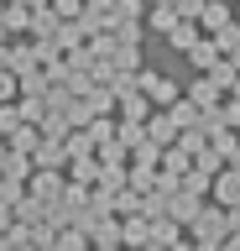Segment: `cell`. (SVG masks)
Returning <instances> with one entry per match:
<instances>
[{
    "label": "cell",
    "mask_w": 240,
    "mask_h": 251,
    "mask_svg": "<svg viewBox=\"0 0 240 251\" xmlns=\"http://www.w3.org/2000/svg\"><path fill=\"white\" fill-rule=\"evenodd\" d=\"M230 168H235V173H240V152H230Z\"/></svg>",
    "instance_id": "16"
},
{
    "label": "cell",
    "mask_w": 240,
    "mask_h": 251,
    "mask_svg": "<svg viewBox=\"0 0 240 251\" xmlns=\"http://www.w3.org/2000/svg\"><path fill=\"white\" fill-rule=\"evenodd\" d=\"M204 78H209V84H214V89L224 94V89H235V78H240V68H235V63H214V68H209Z\"/></svg>",
    "instance_id": "6"
},
{
    "label": "cell",
    "mask_w": 240,
    "mask_h": 251,
    "mask_svg": "<svg viewBox=\"0 0 240 251\" xmlns=\"http://www.w3.org/2000/svg\"><path fill=\"white\" fill-rule=\"evenodd\" d=\"M219 251H240V235H224V241H219Z\"/></svg>",
    "instance_id": "15"
},
{
    "label": "cell",
    "mask_w": 240,
    "mask_h": 251,
    "mask_svg": "<svg viewBox=\"0 0 240 251\" xmlns=\"http://www.w3.org/2000/svg\"><path fill=\"white\" fill-rule=\"evenodd\" d=\"M198 21H204L209 31H219V26H230L235 16H230V5H224V0H204V11H198Z\"/></svg>",
    "instance_id": "3"
},
{
    "label": "cell",
    "mask_w": 240,
    "mask_h": 251,
    "mask_svg": "<svg viewBox=\"0 0 240 251\" xmlns=\"http://www.w3.org/2000/svg\"><path fill=\"white\" fill-rule=\"evenodd\" d=\"M193 42H198V26H188V21H183V26H173V47H183V52H188Z\"/></svg>",
    "instance_id": "9"
},
{
    "label": "cell",
    "mask_w": 240,
    "mask_h": 251,
    "mask_svg": "<svg viewBox=\"0 0 240 251\" xmlns=\"http://www.w3.org/2000/svg\"><path fill=\"white\" fill-rule=\"evenodd\" d=\"M209 183H214V173H209V168H198V162L183 173V188H188L193 199H204V194H209Z\"/></svg>",
    "instance_id": "4"
},
{
    "label": "cell",
    "mask_w": 240,
    "mask_h": 251,
    "mask_svg": "<svg viewBox=\"0 0 240 251\" xmlns=\"http://www.w3.org/2000/svg\"><path fill=\"white\" fill-rule=\"evenodd\" d=\"M188 58L198 63V68H214V63H219V47H214V42H193V47H188Z\"/></svg>",
    "instance_id": "8"
},
{
    "label": "cell",
    "mask_w": 240,
    "mask_h": 251,
    "mask_svg": "<svg viewBox=\"0 0 240 251\" xmlns=\"http://www.w3.org/2000/svg\"><path fill=\"white\" fill-rule=\"evenodd\" d=\"M209 188H214V199H219L224 209H235V204H240V173H235V168H219Z\"/></svg>",
    "instance_id": "2"
},
{
    "label": "cell",
    "mask_w": 240,
    "mask_h": 251,
    "mask_svg": "<svg viewBox=\"0 0 240 251\" xmlns=\"http://www.w3.org/2000/svg\"><path fill=\"white\" fill-rule=\"evenodd\" d=\"M152 136H157V141H173V136H177V126L167 121V115H157V121H152Z\"/></svg>",
    "instance_id": "11"
},
{
    "label": "cell",
    "mask_w": 240,
    "mask_h": 251,
    "mask_svg": "<svg viewBox=\"0 0 240 251\" xmlns=\"http://www.w3.org/2000/svg\"><path fill=\"white\" fill-rule=\"evenodd\" d=\"M152 241H162V246H173V241H177L173 220H157V225H152Z\"/></svg>",
    "instance_id": "10"
},
{
    "label": "cell",
    "mask_w": 240,
    "mask_h": 251,
    "mask_svg": "<svg viewBox=\"0 0 240 251\" xmlns=\"http://www.w3.org/2000/svg\"><path fill=\"white\" fill-rule=\"evenodd\" d=\"M224 225H230V235H240V204H235V209H224Z\"/></svg>",
    "instance_id": "13"
},
{
    "label": "cell",
    "mask_w": 240,
    "mask_h": 251,
    "mask_svg": "<svg viewBox=\"0 0 240 251\" xmlns=\"http://www.w3.org/2000/svg\"><path fill=\"white\" fill-rule=\"evenodd\" d=\"M126 241H131V246H141V241H146V225H141V220H131V225H126Z\"/></svg>",
    "instance_id": "12"
},
{
    "label": "cell",
    "mask_w": 240,
    "mask_h": 251,
    "mask_svg": "<svg viewBox=\"0 0 240 251\" xmlns=\"http://www.w3.org/2000/svg\"><path fill=\"white\" fill-rule=\"evenodd\" d=\"M188 225H193V235H198V246H219L224 235H230V225H224V209H198Z\"/></svg>",
    "instance_id": "1"
},
{
    "label": "cell",
    "mask_w": 240,
    "mask_h": 251,
    "mask_svg": "<svg viewBox=\"0 0 240 251\" xmlns=\"http://www.w3.org/2000/svg\"><path fill=\"white\" fill-rule=\"evenodd\" d=\"M204 11V0H183V16H198Z\"/></svg>",
    "instance_id": "14"
},
{
    "label": "cell",
    "mask_w": 240,
    "mask_h": 251,
    "mask_svg": "<svg viewBox=\"0 0 240 251\" xmlns=\"http://www.w3.org/2000/svg\"><path fill=\"white\" fill-rule=\"evenodd\" d=\"M141 89L152 94L157 105H173V100H177V89H173V84H167V78H157V74H141Z\"/></svg>",
    "instance_id": "5"
},
{
    "label": "cell",
    "mask_w": 240,
    "mask_h": 251,
    "mask_svg": "<svg viewBox=\"0 0 240 251\" xmlns=\"http://www.w3.org/2000/svg\"><path fill=\"white\" fill-rule=\"evenodd\" d=\"M198 209H204V199H193V194H177V199L167 204V220H193Z\"/></svg>",
    "instance_id": "7"
}]
</instances>
